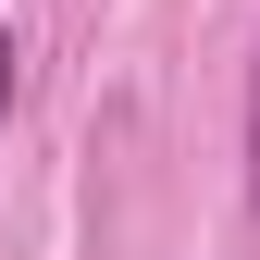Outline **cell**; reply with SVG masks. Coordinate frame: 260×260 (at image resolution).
I'll list each match as a JSON object with an SVG mask.
<instances>
[{"label": "cell", "mask_w": 260, "mask_h": 260, "mask_svg": "<svg viewBox=\"0 0 260 260\" xmlns=\"http://www.w3.org/2000/svg\"><path fill=\"white\" fill-rule=\"evenodd\" d=\"M248 186H260V62H248Z\"/></svg>", "instance_id": "1"}, {"label": "cell", "mask_w": 260, "mask_h": 260, "mask_svg": "<svg viewBox=\"0 0 260 260\" xmlns=\"http://www.w3.org/2000/svg\"><path fill=\"white\" fill-rule=\"evenodd\" d=\"M0 124H13V38H0Z\"/></svg>", "instance_id": "2"}]
</instances>
